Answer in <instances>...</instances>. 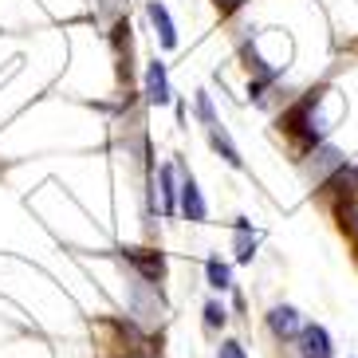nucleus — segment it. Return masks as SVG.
I'll use <instances>...</instances> for the list:
<instances>
[{
	"label": "nucleus",
	"mask_w": 358,
	"mask_h": 358,
	"mask_svg": "<svg viewBox=\"0 0 358 358\" xmlns=\"http://www.w3.org/2000/svg\"><path fill=\"white\" fill-rule=\"evenodd\" d=\"M142 95L150 106H169L173 103V87H169V71L162 59H150L146 75H142Z\"/></svg>",
	"instance_id": "6"
},
{
	"label": "nucleus",
	"mask_w": 358,
	"mask_h": 358,
	"mask_svg": "<svg viewBox=\"0 0 358 358\" xmlns=\"http://www.w3.org/2000/svg\"><path fill=\"white\" fill-rule=\"evenodd\" d=\"M303 323H307V319L299 315V307H292V303H275V307H268V315H264L268 335H272L280 347L295 343V338H299V331H303Z\"/></svg>",
	"instance_id": "3"
},
{
	"label": "nucleus",
	"mask_w": 358,
	"mask_h": 358,
	"mask_svg": "<svg viewBox=\"0 0 358 358\" xmlns=\"http://www.w3.org/2000/svg\"><path fill=\"white\" fill-rule=\"evenodd\" d=\"M335 213H338V224H343V232H350V241L358 244V197L335 201Z\"/></svg>",
	"instance_id": "13"
},
{
	"label": "nucleus",
	"mask_w": 358,
	"mask_h": 358,
	"mask_svg": "<svg viewBox=\"0 0 358 358\" xmlns=\"http://www.w3.org/2000/svg\"><path fill=\"white\" fill-rule=\"evenodd\" d=\"M118 256L134 268V275L150 287H162L166 284V272H169V260L162 248H118Z\"/></svg>",
	"instance_id": "2"
},
{
	"label": "nucleus",
	"mask_w": 358,
	"mask_h": 358,
	"mask_svg": "<svg viewBox=\"0 0 358 358\" xmlns=\"http://www.w3.org/2000/svg\"><path fill=\"white\" fill-rule=\"evenodd\" d=\"M201 323H205V331H209V335H217V331H224V323H229V307L221 303V299H209V303L201 307Z\"/></svg>",
	"instance_id": "12"
},
{
	"label": "nucleus",
	"mask_w": 358,
	"mask_h": 358,
	"mask_svg": "<svg viewBox=\"0 0 358 358\" xmlns=\"http://www.w3.org/2000/svg\"><path fill=\"white\" fill-rule=\"evenodd\" d=\"M178 213L189 224H205V221H209V201H205V193H201L197 178L189 173L185 162H178Z\"/></svg>",
	"instance_id": "1"
},
{
	"label": "nucleus",
	"mask_w": 358,
	"mask_h": 358,
	"mask_svg": "<svg viewBox=\"0 0 358 358\" xmlns=\"http://www.w3.org/2000/svg\"><path fill=\"white\" fill-rule=\"evenodd\" d=\"M303 166H307V178L315 181V185H323L335 169L347 166V158H343V150H335L331 142H319L315 150H307L303 154Z\"/></svg>",
	"instance_id": "4"
},
{
	"label": "nucleus",
	"mask_w": 358,
	"mask_h": 358,
	"mask_svg": "<svg viewBox=\"0 0 358 358\" xmlns=\"http://www.w3.org/2000/svg\"><path fill=\"white\" fill-rule=\"evenodd\" d=\"M154 181H158V197H162V217H178V162L158 166Z\"/></svg>",
	"instance_id": "8"
},
{
	"label": "nucleus",
	"mask_w": 358,
	"mask_h": 358,
	"mask_svg": "<svg viewBox=\"0 0 358 358\" xmlns=\"http://www.w3.org/2000/svg\"><path fill=\"white\" fill-rule=\"evenodd\" d=\"M193 110H197V122H201L205 130L221 122V118H217V106H213V95H209V91H197V95H193Z\"/></svg>",
	"instance_id": "14"
},
{
	"label": "nucleus",
	"mask_w": 358,
	"mask_h": 358,
	"mask_svg": "<svg viewBox=\"0 0 358 358\" xmlns=\"http://www.w3.org/2000/svg\"><path fill=\"white\" fill-rule=\"evenodd\" d=\"M256 248H260V232L252 229L248 217H236V221H232V260L236 264H252Z\"/></svg>",
	"instance_id": "7"
},
{
	"label": "nucleus",
	"mask_w": 358,
	"mask_h": 358,
	"mask_svg": "<svg viewBox=\"0 0 358 358\" xmlns=\"http://www.w3.org/2000/svg\"><path fill=\"white\" fill-rule=\"evenodd\" d=\"M115 358H158V355H150V350H127V355H115Z\"/></svg>",
	"instance_id": "16"
},
{
	"label": "nucleus",
	"mask_w": 358,
	"mask_h": 358,
	"mask_svg": "<svg viewBox=\"0 0 358 358\" xmlns=\"http://www.w3.org/2000/svg\"><path fill=\"white\" fill-rule=\"evenodd\" d=\"M217 358H248V350H244V343H236V338H221Z\"/></svg>",
	"instance_id": "15"
},
{
	"label": "nucleus",
	"mask_w": 358,
	"mask_h": 358,
	"mask_svg": "<svg viewBox=\"0 0 358 358\" xmlns=\"http://www.w3.org/2000/svg\"><path fill=\"white\" fill-rule=\"evenodd\" d=\"M205 284H209L213 292H232V268L221 256H209V260H205Z\"/></svg>",
	"instance_id": "11"
},
{
	"label": "nucleus",
	"mask_w": 358,
	"mask_h": 358,
	"mask_svg": "<svg viewBox=\"0 0 358 358\" xmlns=\"http://www.w3.org/2000/svg\"><path fill=\"white\" fill-rule=\"evenodd\" d=\"M205 138H209V146H213V154H221L224 158V166H232V169H244V158H241V150H236V142L229 138V130L217 122V127H209L205 130Z\"/></svg>",
	"instance_id": "10"
},
{
	"label": "nucleus",
	"mask_w": 358,
	"mask_h": 358,
	"mask_svg": "<svg viewBox=\"0 0 358 358\" xmlns=\"http://www.w3.org/2000/svg\"><path fill=\"white\" fill-rule=\"evenodd\" d=\"M295 358H335V343L323 323H303L295 338Z\"/></svg>",
	"instance_id": "5"
},
{
	"label": "nucleus",
	"mask_w": 358,
	"mask_h": 358,
	"mask_svg": "<svg viewBox=\"0 0 358 358\" xmlns=\"http://www.w3.org/2000/svg\"><path fill=\"white\" fill-rule=\"evenodd\" d=\"M146 16H150V24H154V32H158V43L166 52H173V48H178V24H173L169 8L162 0H146Z\"/></svg>",
	"instance_id": "9"
}]
</instances>
